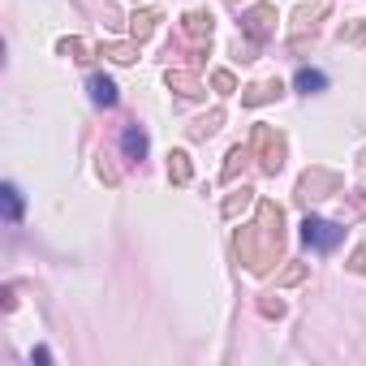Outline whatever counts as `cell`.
Wrapping results in <instances>:
<instances>
[{"label":"cell","instance_id":"277c9868","mask_svg":"<svg viewBox=\"0 0 366 366\" xmlns=\"http://www.w3.org/2000/svg\"><path fill=\"white\" fill-rule=\"evenodd\" d=\"M302 237H306V246H315V250H336L345 233H340L332 220H315V215H306V224H302Z\"/></svg>","mask_w":366,"mask_h":366},{"label":"cell","instance_id":"5bb4252c","mask_svg":"<svg viewBox=\"0 0 366 366\" xmlns=\"http://www.w3.org/2000/svg\"><path fill=\"white\" fill-rule=\"evenodd\" d=\"M250 203H255V190H246V185H241V190H237L233 198H224V215H228V220H237V215L246 211Z\"/></svg>","mask_w":366,"mask_h":366},{"label":"cell","instance_id":"6da1fadb","mask_svg":"<svg viewBox=\"0 0 366 366\" xmlns=\"http://www.w3.org/2000/svg\"><path fill=\"white\" fill-rule=\"evenodd\" d=\"M280 224H285V211L263 198V203H259V224L237 233V255H241V263H246L250 272H268V268H272L280 241H285Z\"/></svg>","mask_w":366,"mask_h":366},{"label":"cell","instance_id":"7c38bea8","mask_svg":"<svg viewBox=\"0 0 366 366\" xmlns=\"http://www.w3.org/2000/svg\"><path fill=\"white\" fill-rule=\"evenodd\" d=\"M220 121H224V112L215 108V112H207V116H198L194 126H190V138H211L215 130H220Z\"/></svg>","mask_w":366,"mask_h":366},{"label":"cell","instance_id":"7a4b0ae2","mask_svg":"<svg viewBox=\"0 0 366 366\" xmlns=\"http://www.w3.org/2000/svg\"><path fill=\"white\" fill-rule=\"evenodd\" d=\"M255 151H259V168L263 173H280L285 168V138L272 126H255Z\"/></svg>","mask_w":366,"mask_h":366},{"label":"cell","instance_id":"44dd1931","mask_svg":"<svg viewBox=\"0 0 366 366\" xmlns=\"http://www.w3.org/2000/svg\"><path fill=\"white\" fill-rule=\"evenodd\" d=\"M302 280H306V263H293V268H285V272H280V280H276V285H302Z\"/></svg>","mask_w":366,"mask_h":366},{"label":"cell","instance_id":"7402d4cb","mask_svg":"<svg viewBox=\"0 0 366 366\" xmlns=\"http://www.w3.org/2000/svg\"><path fill=\"white\" fill-rule=\"evenodd\" d=\"M5 211H9V220H18V215H22V198H18V190H14V185H5Z\"/></svg>","mask_w":366,"mask_h":366},{"label":"cell","instance_id":"52a82bcc","mask_svg":"<svg viewBox=\"0 0 366 366\" xmlns=\"http://www.w3.org/2000/svg\"><path fill=\"white\" fill-rule=\"evenodd\" d=\"M272 99H280V82H259V86H250L246 95H241L246 108H259V103H272Z\"/></svg>","mask_w":366,"mask_h":366},{"label":"cell","instance_id":"cb8c5ba5","mask_svg":"<svg viewBox=\"0 0 366 366\" xmlns=\"http://www.w3.org/2000/svg\"><path fill=\"white\" fill-rule=\"evenodd\" d=\"M349 268H353V272H362V276H366V246H357V255H353V263H349Z\"/></svg>","mask_w":366,"mask_h":366},{"label":"cell","instance_id":"5b68a950","mask_svg":"<svg viewBox=\"0 0 366 366\" xmlns=\"http://www.w3.org/2000/svg\"><path fill=\"white\" fill-rule=\"evenodd\" d=\"M272 22H276V5H255L246 18H241V31H246L250 39H268Z\"/></svg>","mask_w":366,"mask_h":366},{"label":"cell","instance_id":"30bf717a","mask_svg":"<svg viewBox=\"0 0 366 366\" xmlns=\"http://www.w3.org/2000/svg\"><path fill=\"white\" fill-rule=\"evenodd\" d=\"M185 35H190V39H198V44H203V39H211V14H198V9H194V14H185Z\"/></svg>","mask_w":366,"mask_h":366},{"label":"cell","instance_id":"4fadbf2b","mask_svg":"<svg viewBox=\"0 0 366 366\" xmlns=\"http://www.w3.org/2000/svg\"><path fill=\"white\" fill-rule=\"evenodd\" d=\"M168 177H173L177 185H185V181L194 177V168H190V156H185V151H173V156H168Z\"/></svg>","mask_w":366,"mask_h":366},{"label":"cell","instance_id":"d4e9b609","mask_svg":"<svg viewBox=\"0 0 366 366\" xmlns=\"http://www.w3.org/2000/svg\"><path fill=\"white\" fill-rule=\"evenodd\" d=\"M345 39H349V44H366V22H362V26H357V31H349V35H345Z\"/></svg>","mask_w":366,"mask_h":366},{"label":"cell","instance_id":"ffe728a7","mask_svg":"<svg viewBox=\"0 0 366 366\" xmlns=\"http://www.w3.org/2000/svg\"><path fill=\"white\" fill-rule=\"evenodd\" d=\"M211 86H215L220 95H233V86H237V82H233V73H228V69H215V73H211Z\"/></svg>","mask_w":366,"mask_h":366},{"label":"cell","instance_id":"8fae6325","mask_svg":"<svg viewBox=\"0 0 366 366\" xmlns=\"http://www.w3.org/2000/svg\"><path fill=\"white\" fill-rule=\"evenodd\" d=\"M91 95H95V103L112 108V103H116V82L103 78V73H95V78H91Z\"/></svg>","mask_w":366,"mask_h":366},{"label":"cell","instance_id":"2e32d148","mask_svg":"<svg viewBox=\"0 0 366 366\" xmlns=\"http://www.w3.org/2000/svg\"><path fill=\"white\" fill-rule=\"evenodd\" d=\"M323 86H327V78H323L319 69H298V91L315 95V91H323Z\"/></svg>","mask_w":366,"mask_h":366},{"label":"cell","instance_id":"9c48e42d","mask_svg":"<svg viewBox=\"0 0 366 366\" xmlns=\"http://www.w3.org/2000/svg\"><path fill=\"white\" fill-rule=\"evenodd\" d=\"M121 147H126L130 160H143V156H147V134H143L138 126H126V134H121Z\"/></svg>","mask_w":366,"mask_h":366},{"label":"cell","instance_id":"8992f818","mask_svg":"<svg viewBox=\"0 0 366 366\" xmlns=\"http://www.w3.org/2000/svg\"><path fill=\"white\" fill-rule=\"evenodd\" d=\"M168 86H173L181 99H198V95H203L198 78H194V73H185V69H168Z\"/></svg>","mask_w":366,"mask_h":366},{"label":"cell","instance_id":"e0dca14e","mask_svg":"<svg viewBox=\"0 0 366 366\" xmlns=\"http://www.w3.org/2000/svg\"><path fill=\"white\" fill-rule=\"evenodd\" d=\"M103 56H112L116 65H130V61H138V48L134 44H103Z\"/></svg>","mask_w":366,"mask_h":366},{"label":"cell","instance_id":"3957f363","mask_svg":"<svg viewBox=\"0 0 366 366\" xmlns=\"http://www.w3.org/2000/svg\"><path fill=\"white\" fill-rule=\"evenodd\" d=\"M336 190H340V177H336V173H327V168H310V173L298 181V198H302V203L327 198V194H336Z\"/></svg>","mask_w":366,"mask_h":366},{"label":"cell","instance_id":"9a60e30c","mask_svg":"<svg viewBox=\"0 0 366 366\" xmlns=\"http://www.w3.org/2000/svg\"><path fill=\"white\" fill-rule=\"evenodd\" d=\"M332 5L327 0H319V5H310V9H298V18H293V31H306V26H315V18H323Z\"/></svg>","mask_w":366,"mask_h":366},{"label":"cell","instance_id":"603a6c76","mask_svg":"<svg viewBox=\"0 0 366 366\" xmlns=\"http://www.w3.org/2000/svg\"><path fill=\"white\" fill-rule=\"evenodd\" d=\"M259 310H263V315H285V302H272V298H268V302H259Z\"/></svg>","mask_w":366,"mask_h":366},{"label":"cell","instance_id":"ac0fdd59","mask_svg":"<svg viewBox=\"0 0 366 366\" xmlns=\"http://www.w3.org/2000/svg\"><path fill=\"white\" fill-rule=\"evenodd\" d=\"M246 160H250V147H233V151H228V164H224V181H233Z\"/></svg>","mask_w":366,"mask_h":366},{"label":"cell","instance_id":"ba28073f","mask_svg":"<svg viewBox=\"0 0 366 366\" xmlns=\"http://www.w3.org/2000/svg\"><path fill=\"white\" fill-rule=\"evenodd\" d=\"M156 22H160V9H143V14H134V18H130V35L143 44V39H151Z\"/></svg>","mask_w":366,"mask_h":366},{"label":"cell","instance_id":"d6986e66","mask_svg":"<svg viewBox=\"0 0 366 366\" xmlns=\"http://www.w3.org/2000/svg\"><path fill=\"white\" fill-rule=\"evenodd\" d=\"M61 52H65L69 61H86V44H82V39H61Z\"/></svg>","mask_w":366,"mask_h":366}]
</instances>
